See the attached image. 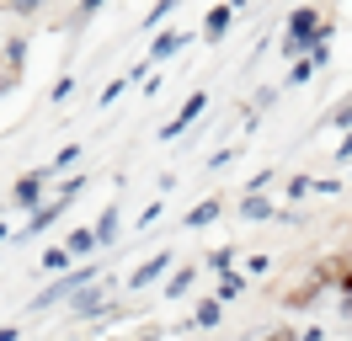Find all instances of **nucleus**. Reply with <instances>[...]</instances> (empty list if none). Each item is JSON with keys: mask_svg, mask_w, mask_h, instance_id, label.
Returning a JSON list of instances; mask_svg holds the SVG:
<instances>
[{"mask_svg": "<svg viewBox=\"0 0 352 341\" xmlns=\"http://www.w3.org/2000/svg\"><path fill=\"white\" fill-rule=\"evenodd\" d=\"M91 245H96V234H91V230H75V234H69V251H91Z\"/></svg>", "mask_w": 352, "mask_h": 341, "instance_id": "7ed1b4c3", "label": "nucleus"}, {"mask_svg": "<svg viewBox=\"0 0 352 341\" xmlns=\"http://www.w3.org/2000/svg\"><path fill=\"white\" fill-rule=\"evenodd\" d=\"M326 277H331V267H315V277H305L299 288H288L283 304H288V309H305V304H315V294H320V283H326Z\"/></svg>", "mask_w": 352, "mask_h": 341, "instance_id": "f257e3e1", "label": "nucleus"}, {"mask_svg": "<svg viewBox=\"0 0 352 341\" xmlns=\"http://www.w3.org/2000/svg\"><path fill=\"white\" fill-rule=\"evenodd\" d=\"M214 213H219V203H203L198 213H187V224H208V219H214Z\"/></svg>", "mask_w": 352, "mask_h": 341, "instance_id": "39448f33", "label": "nucleus"}, {"mask_svg": "<svg viewBox=\"0 0 352 341\" xmlns=\"http://www.w3.org/2000/svg\"><path fill=\"white\" fill-rule=\"evenodd\" d=\"M0 341H16V331H11V325H0Z\"/></svg>", "mask_w": 352, "mask_h": 341, "instance_id": "6e6552de", "label": "nucleus"}, {"mask_svg": "<svg viewBox=\"0 0 352 341\" xmlns=\"http://www.w3.org/2000/svg\"><path fill=\"white\" fill-rule=\"evenodd\" d=\"M198 112H203V96H192V102H187V112H182V118H176L171 128H182V123H192V118H198Z\"/></svg>", "mask_w": 352, "mask_h": 341, "instance_id": "423d86ee", "label": "nucleus"}, {"mask_svg": "<svg viewBox=\"0 0 352 341\" xmlns=\"http://www.w3.org/2000/svg\"><path fill=\"white\" fill-rule=\"evenodd\" d=\"M342 294H352V267H347V272H342Z\"/></svg>", "mask_w": 352, "mask_h": 341, "instance_id": "0eeeda50", "label": "nucleus"}, {"mask_svg": "<svg viewBox=\"0 0 352 341\" xmlns=\"http://www.w3.org/2000/svg\"><path fill=\"white\" fill-rule=\"evenodd\" d=\"M320 21H315V11H294V38H309Z\"/></svg>", "mask_w": 352, "mask_h": 341, "instance_id": "f03ea898", "label": "nucleus"}, {"mask_svg": "<svg viewBox=\"0 0 352 341\" xmlns=\"http://www.w3.org/2000/svg\"><path fill=\"white\" fill-rule=\"evenodd\" d=\"M267 341H294V336H288V331H272V336H267Z\"/></svg>", "mask_w": 352, "mask_h": 341, "instance_id": "1a4fd4ad", "label": "nucleus"}, {"mask_svg": "<svg viewBox=\"0 0 352 341\" xmlns=\"http://www.w3.org/2000/svg\"><path fill=\"white\" fill-rule=\"evenodd\" d=\"M224 27H230V11H224V6H219V11H208V32H214V38H219Z\"/></svg>", "mask_w": 352, "mask_h": 341, "instance_id": "20e7f679", "label": "nucleus"}]
</instances>
